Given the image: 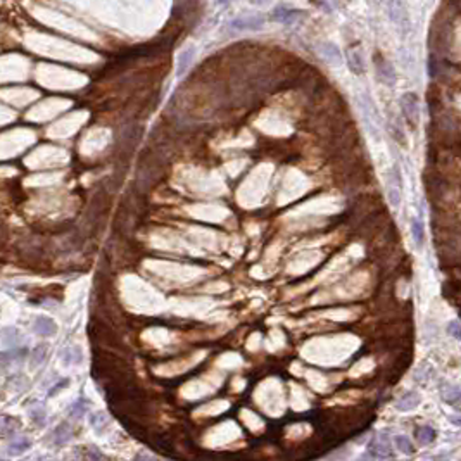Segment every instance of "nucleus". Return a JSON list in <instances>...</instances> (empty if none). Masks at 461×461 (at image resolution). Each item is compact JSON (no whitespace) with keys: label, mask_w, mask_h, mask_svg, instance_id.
Here are the masks:
<instances>
[{"label":"nucleus","mask_w":461,"mask_h":461,"mask_svg":"<svg viewBox=\"0 0 461 461\" xmlns=\"http://www.w3.org/2000/svg\"><path fill=\"white\" fill-rule=\"evenodd\" d=\"M44 358H45V346H38L33 352H31V365L38 366L40 363L44 361Z\"/></svg>","instance_id":"nucleus-22"},{"label":"nucleus","mask_w":461,"mask_h":461,"mask_svg":"<svg viewBox=\"0 0 461 461\" xmlns=\"http://www.w3.org/2000/svg\"><path fill=\"white\" fill-rule=\"evenodd\" d=\"M368 451H370V454L373 456V458H379V459H387V458H392L394 456L392 448L382 439L371 441L370 444H368Z\"/></svg>","instance_id":"nucleus-5"},{"label":"nucleus","mask_w":461,"mask_h":461,"mask_svg":"<svg viewBox=\"0 0 461 461\" xmlns=\"http://www.w3.org/2000/svg\"><path fill=\"white\" fill-rule=\"evenodd\" d=\"M69 437H71V428H69L68 423H60L54 432L55 444H64L66 441H69Z\"/></svg>","instance_id":"nucleus-15"},{"label":"nucleus","mask_w":461,"mask_h":461,"mask_svg":"<svg viewBox=\"0 0 461 461\" xmlns=\"http://www.w3.org/2000/svg\"><path fill=\"white\" fill-rule=\"evenodd\" d=\"M347 64L349 69H351L354 74H363L365 73V60H363V55L360 52V49H349L347 52Z\"/></svg>","instance_id":"nucleus-7"},{"label":"nucleus","mask_w":461,"mask_h":461,"mask_svg":"<svg viewBox=\"0 0 461 461\" xmlns=\"http://www.w3.org/2000/svg\"><path fill=\"white\" fill-rule=\"evenodd\" d=\"M250 2H256V4H264L266 0H250Z\"/></svg>","instance_id":"nucleus-25"},{"label":"nucleus","mask_w":461,"mask_h":461,"mask_svg":"<svg viewBox=\"0 0 461 461\" xmlns=\"http://www.w3.org/2000/svg\"><path fill=\"white\" fill-rule=\"evenodd\" d=\"M435 430L432 427H428V425H425V427H420L418 428V442H420V444H430V442H434L435 441Z\"/></svg>","instance_id":"nucleus-14"},{"label":"nucleus","mask_w":461,"mask_h":461,"mask_svg":"<svg viewBox=\"0 0 461 461\" xmlns=\"http://www.w3.org/2000/svg\"><path fill=\"white\" fill-rule=\"evenodd\" d=\"M85 401H76L71 406V409H69V414H71V416H74V418H81L83 414H85V411H87V406H85Z\"/></svg>","instance_id":"nucleus-21"},{"label":"nucleus","mask_w":461,"mask_h":461,"mask_svg":"<svg viewBox=\"0 0 461 461\" xmlns=\"http://www.w3.org/2000/svg\"><path fill=\"white\" fill-rule=\"evenodd\" d=\"M448 392H444V399L451 404H458L459 401V387L458 385H453V384H448Z\"/></svg>","instance_id":"nucleus-18"},{"label":"nucleus","mask_w":461,"mask_h":461,"mask_svg":"<svg viewBox=\"0 0 461 461\" xmlns=\"http://www.w3.org/2000/svg\"><path fill=\"white\" fill-rule=\"evenodd\" d=\"M64 363H68V365H78V363L81 361V352L78 347L74 349H66V352H64L62 356Z\"/></svg>","instance_id":"nucleus-17"},{"label":"nucleus","mask_w":461,"mask_h":461,"mask_svg":"<svg viewBox=\"0 0 461 461\" xmlns=\"http://www.w3.org/2000/svg\"><path fill=\"white\" fill-rule=\"evenodd\" d=\"M297 14H299V12L290 11V9H287V7H277L273 11V17L278 23H283V25H290V23L297 17Z\"/></svg>","instance_id":"nucleus-11"},{"label":"nucleus","mask_w":461,"mask_h":461,"mask_svg":"<svg viewBox=\"0 0 461 461\" xmlns=\"http://www.w3.org/2000/svg\"><path fill=\"white\" fill-rule=\"evenodd\" d=\"M394 444H395V448H397L404 454H413L414 453V448H413L411 441H409L406 435H395L394 437Z\"/></svg>","instance_id":"nucleus-16"},{"label":"nucleus","mask_w":461,"mask_h":461,"mask_svg":"<svg viewBox=\"0 0 461 461\" xmlns=\"http://www.w3.org/2000/svg\"><path fill=\"white\" fill-rule=\"evenodd\" d=\"M35 332L41 337H52L57 332V327H55L54 320L47 318V316H38L35 320Z\"/></svg>","instance_id":"nucleus-6"},{"label":"nucleus","mask_w":461,"mask_h":461,"mask_svg":"<svg viewBox=\"0 0 461 461\" xmlns=\"http://www.w3.org/2000/svg\"><path fill=\"white\" fill-rule=\"evenodd\" d=\"M411 235H413L414 245L418 249H422L423 242H425V226H423V221L420 218H411Z\"/></svg>","instance_id":"nucleus-9"},{"label":"nucleus","mask_w":461,"mask_h":461,"mask_svg":"<svg viewBox=\"0 0 461 461\" xmlns=\"http://www.w3.org/2000/svg\"><path fill=\"white\" fill-rule=\"evenodd\" d=\"M418 404H420V395L416 392H406L397 399L395 408H397L399 411H411V409L416 408Z\"/></svg>","instance_id":"nucleus-8"},{"label":"nucleus","mask_w":461,"mask_h":461,"mask_svg":"<svg viewBox=\"0 0 461 461\" xmlns=\"http://www.w3.org/2000/svg\"><path fill=\"white\" fill-rule=\"evenodd\" d=\"M321 54H323V57L332 64H341L342 62L341 50H339L337 45H333V44H325L323 47H321Z\"/></svg>","instance_id":"nucleus-10"},{"label":"nucleus","mask_w":461,"mask_h":461,"mask_svg":"<svg viewBox=\"0 0 461 461\" xmlns=\"http://www.w3.org/2000/svg\"><path fill=\"white\" fill-rule=\"evenodd\" d=\"M401 109L406 121L414 128L420 121V99L414 92H408L401 97Z\"/></svg>","instance_id":"nucleus-1"},{"label":"nucleus","mask_w":461,"mask_h":461,"mask_svg":"<svg viewBox=\"0 0 461 461\" xmlns=\"http://www.w3.org/2000/svg\"><path fill=\"white\" fill-rule=\"evenodd\" d=\"M264 25V19L259 16H242L230 23L234 30H259Z\"/></svg>","instance_id":"nucleus-4"},{"label":"nucleus","mask_w":461,"mask_h":461,"mask_svg":"<svg viewBox=\"0 0 461 461\" xmlns=\"http://www.w3.org/2000/svg\"><path fill=\"white\" fill-rule=\"evenodd\" d=\"M28 448H30V442H28V441H21V442H16V444H12L11 449H9V453H11V454H21V453H25Z\"/></svg>","instance_id":"nucleus-23"},{"label":"nucleus","mask_w":461,"mask_h":461,"mask_svg":"<svg viewBox=\"0 0 461 461\" xmlns=\"http://www.w3.org/2000/svg\"><path fill=\"white\" fill-rule=\"evenodd\" d=\"M218 2H220V4H228L230 0H218Z\"/></svg>","instance_id":"nucleus-26"},{"label":"nucleus","mask_w":461,"mask_h":461,"mask_svg":"<svg viewBox=\"0 0 461 461\" xmlns=\"http://www.w3.org/2000/svg\"><path fill=\"white\" fill-rule=\"evenodd\" d=\"M90 425L95 428L97 432H104L106 430V427L109 425V420H107V414L106 413H102V411H97V413H94L90 416Z\"/></svg>","instance_id":"nucleus-12"},{"label":"nucleus","mask_w":461,"mask_h":461,"mask_svg":"<svg viewBox=\"0 0 461 461\" xmlns=\"http://www.w3.org/2000/svg\"><path fill=\"white\" fill-rule=\"evenodd\" d=\"M404 14L401 4L397 2V0H392V4H390V19L399 23V19H401V16Z\"/></svg>","instance_id":"nucleus-20"},{"label":"nucleus","mask_w":461,"mask_h":461,"mask_svg":"<svg viewBox=\"0 0 461 461\" xmlns=\"http://www.w3.org/2000/svg\"><path fill=\"white\" fill-rule=\"evenodd\" d=\"M373 62H375V68H376V78H379L384 85L392 87L395 83V71H394L392 64H390L385 57H382L380 54L375 55Z\"/></svg>","instance_id":"nucleus-2"},{"label":"nucleus","mask_w":461,"mask_h":461,"mask_svg":"<svg viewBox=\"0 0 461 461\" xmlns=\"http://www.w3.org/2000/svg\"><path fill=\"white\" fill-rule=\"evenodd\" d=\"M194 59H195V47L190 45V47L181 50L178 55V62H176V76L178 78L183 76V74L190 69V66H192Z\"/></svg>","instance_id":"nucleus-3"},{"label":"nucleus","mask_w":461,"mask_h":461,"mask_svg":"<svg viewBox=\"0 0 461 461\" xmlns=\"http://www.w3.org/2000/svg\"><path fill=\"white\" fill-rule=\"evenodd\" d=\"M14 358H16L14 356V352H0V375H2L4 371L11 366Z\"/></svg>","instance_id":"nucleus-19"},{"label":"nucleus","mask_w":461,"mask_h":461,"mask_svg":"<svg viewBox=\"0 0 461 461\" xmlns=\"http://www.w3.org/2000/svg\"><path fill=\"white\" fill-rule=\"evenodd\" d=\"M448 333L453 335L454 339H459V337H461V332H459V323H458V321H451V323L448 325Z\"/></svg>","instance_id":"nucleus-24"},{"label":"nucleus","mask_w":461,"mask_h":461,"mask_svg":"<svg viewBox=\"0 0 461 461\" xmlns=\"http://www.w3.org/2000/svg\"><path fill=\"white\" fill-rule=\"evenodd\" d=\"M387 195H389L390 206H392V207H399V206H401V199H403V188L401 187H397V185H394V183H389Z\"/></svg>","instance_id":"nucleus-13"}]
</instances>
